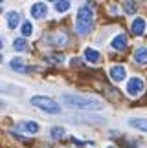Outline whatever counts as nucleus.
<instances>
[{
  "mask_svg": "<svg viewBox=\"0 0 147 148\" xmlns=\"http://www.w3.org/2000/svg\"><path fill=\"white\" fill-rule=\"evenodd\" d=\"M61 101L66 106L76 108V110H101L103 102L94 99V97H83V95H74V93H64Z\"/></svg>",
  "mask_w": 147,
  "mask_h": 148,
  "instance_id": "f257e3e1",
  "label": "nucleus"
},
{
  "mask_svg": "<svg viewBox=\"0 0 147 148\" xmlns=\"http://www.w3.org/2000/svg\"><path fill=\"white\" fill-rule=\"evenodd\" d=\"M92 18H94V13L90 8H87V5L79 8L77 16H76V31L79 35L90 33V29H92Z\"/></svg>",
  "mask_w": 147,
  "mask_h": 148,
  "instance_id": "f03ea898",
  "label": "nucleus"
},
{
  "mask_svg": "<svg viewBox=\"0 0 147 148\" xmlns=\"http://www.w3.org/2000/svg\"><path fill=\"white\" fill-rule=\"evenodd\" d=\"M30 102L35 108H39V110H42V112H46V113H61V106L55 102L53 99H50V97H44V95H35V97H31Z\"/></svg>",
  "mask_w": 147,
  "mask_h": 148,
  "instance_id": "7ed1b4c3",
  "label": "nucleus"
},
{
  "mask_svg": "<svg viewBox=\"0 0 147 148\" xmlns=\"http://www.w3.org/2000/svg\"><path fill=\"white\" fill-rule=\"evenodd\" d=\"M144 90H145V82H144L140 77L129 79V82H127V93L131 95V97H138V95L142 93Z\"/></svg>",
  "mask_w": 147,
  "mask_h": 148,
  "instance_id": "20e7f679",
  "label": "nucleus"
},
{
  "mask_svg": "<svg viewBox=\"0 0 147 148\" xmlns=\"http://www.w3.org/2000/svg\"><path fill=\"white\" fill-rule=\"evenodd\" d=\"M109 73H110V79L114 82H121L123 79L127 77V71H125V68H123L121 64H116V66H112L110 70H109Z\"/></svg>",
  "mask_w": 147,
  "mask_h": 148,
  "instance_id": "39448f33",
  "label": "nucleus"
},
{
  "mask_svg": "<svg viewBox=\"0 0 147 148\" xmlns=\"http://www.w3.org/2000/svg\"><path fill=\"white\" fill-rule=\"evenodd\" d=\"M30 13L33 18H44L48 13V8H46V4H42V2H37V4H33L31 8H30Z\"/></svg>",
  "mask_w": 147,
  "mask_h": 148,
  "instance_id": "423d86ee",
  "label": "nucleus"
},
{
  "mask_svg": "<svg viewBox=\"0 0 147 148\" xmlns=\"http://www.w3.org/2000/svg\"><path fill=\"white\" fill-rule=\"evenodd\" d=\"M131 31H132V35H144V31H145V20L142 18V16H138V18H134L132 20V24H131Z\"/></svg>",
  "mask_w": 147,
  "mask_h": 148,
  "instance_id": "0eeeda50",
  "label": "nucleus"
},
{
  "mask_svg": "<svg viewBox=\"0 0 147 148\" xmlns=\"http://www.w3.org/2000/svg\"><path fill=\"white\" fill-rule=\"evenodd\" d=\"M6 20H8V27H9V29H15V27L20 24V13H19V11H8Z\"/></svg>",
  "mask_w": 147,
  "mask_h": 148,
  "instance_id": "6e6552de",
  "label": "nucleus"
},
{
  "mask_svg": "<svg viewBox=\"0 0 147 148\" xmlns=\"http://www.w3.org/2000/svg\"><path fill=\"white\" fill-rule=\"evenodd\" d=\"M110 46L114 48V49H118V51L125 49V46H127V37H125V33H118V35L112 38Z\"/></svg>",
  "mask_w": 147,
  "mask_h": 148,
  "instance_id": "1a4fd4ad",
  "label": "nucleus"
},
{
  "mask_svg": "<svg viewBox=\"0 0 147 148\" xmlns=\"http://www.w3.org/2000/svg\"><path fill=\"white\" fill-rule=\"evenodd\" d=\"M17 126L20 130H24V132H28V134H37L39 132V124L35 121H20Z\"/></svg>",
  "mask_w": 147,
  "mask_h": 148,
  "instance_id": "9d476101",
  "label": "nucleus"
},
{
  "mask_svg": "<svg viewBox=\"0 0 147 148\" xmlns=\"http://www.w3.org/2000/svg\"><path fill=\"white\" fill-rule=\"evenodd\" d=\"M129 126H132L136 130H142V132H147V119L132 117V119H129Z\"/></svg>",
  "mask_w": 147,
  "mask_h": 148,
  "instance_id": "9b49d317",
  "label": "nucleus"
},
{
  "mask_svg": "<svg viewBox=\"0 0 147 148\" xmlns=\"http://www.w3.org/2000/svg\"><path fill=\"white\" fill-rule=\"evenodd\" d=\"M9 68H11L13 71H20V73L28 71V68L24 66V60H22V59H11V62H9Z\"/></svg>",
  "mask_w": 147,
  "mask_h": 148,
  "instance_id": "f8f14e48",
  "label": "nucleus"
},
{
  "mask_svg": "<svg viewBox=\"0 0 147 148\" xmlns=\"http://www.w3.org/2000/svg\"><path fill=\"white\" fill-rule=\"evenodd\" d=\"M134 60L138 64H147V48H138L134 51Z\"/></svg>",
  "mask_w": 147,
  "mask_h": 148,
  "instance_id": "ddd939ff",
  "label": "nucleus"
},
{
  "mask_svg": "<svg viewBox=\"0 0 147 148\" xmlns=\"http://www.w3.org/2000/svg\"><path fill=\"white\" fill-rule=\"evenodd\" d=\"M85 59H87L88 62H92V64H94V62H99L101 55H99L96 49H92V48H87V49H85Z\"/></svg>",
  "mask_w": 147,
  "mask_h": 148,
  "instance_id": "4468645a",
  "label": "nucleus"
},
{
  "mask_svg": "<svg viewBox=\"0 0 147 148\" xmlns=\"http://www.w3.org/2000/svg\"><path fill=\"white\" fill-rule=\"evenodd\" d=\"M70 8V0H57L55 2V11L57 13H64V11H68Z\"/></svg>",
  "mask_w": 147,
  "mask_h": 148,
  "instance_id": "2eb2a0df",
  "label": "nucleus"
},
{
  "mask_svg": "<svg viewBox=\"0 0 147 148\" xmlns=\"http://www.w3.org/2000/svg\"><path fill=\"white\" fill-rule=\"evenodd\" d=\"M13 48L17 49V51H26L28 49V42L24 40V38H15V40H13Z\"/></svg>",
  "mask_w": 147,
  "mask_h": 148,
  "instance_id": "dca6fc26",
  "label": "nucleus"
},
{
  "mask_svg": "<svg viewBox=\"0 0 147 148\" xmlns=\"http://www.w3.org/2000/svg\"><path fill=\"white\" fill-rule=\"evenodd\" d=\"M50 135H52L53 139H61L64 135V128H61V126H53L52 130H50Z\"/></svg>",
  "mask_w": 147,
  "mask_h": 148,
  "instance_id": "f3484780",
  "label": "nucleus"
},
{
  "mask_svg": "<svg viewBox=\"0 0 147 148\" xmlns=\"http://www.w3.org/2000/svg\"><path fill=\"white\" fill-rule=\"evenodd\" d=\"M123 8H125V13H129V15L136 13V2H134V0H127V2L123 4Z\"/></svg>",
  "mask_w": 147,
  "mask_h": 148,
  "instance_id": "a211bd4d",
  "label": "nucleus"
},
{
  "mask_svg": "<svg viewBox=\"0 0 147 148\" xmlns=\"http://www.w3.org/2000/svg\"><path fill=\"white\" fill-rule=\"evenodd\" d=\"M20 31H22V35H24V37H30L31 33H33V24H31V22H24L22 27H20Z\"/></svg>",
  "mask_w": 147,
  "mask_h": 148,
  "instance_id": "6ab92c4d",
  "label": "nucleus"
},
{
  "mask_svg": "<svg viewBox=\"0 0 147 148\" xmlns=\"http://www.w3.org/2000/svg\"><path fill=\"white\" fill-rule=\"evenodd\" d=\"M48 60H50V62H63L64 57H63V55H50Z\"/></svg>",
  "mask_w": 147,
  "mask_h": 148,
  "instance_id": "aec40b11",
  "label": "nucleus"
},
{
  "mask_svg": "<svg viewBox=\"0 0 147 148\" xmlns=\"http://www.w3.org/2000/svg\"><path fill=\"white\" fill-rule=\"evenodd\" d=\"M0 108H4V101L2 99H0Z\"/></svg>",
  "mask_w": 147,
  "mask_h": 148,
  "instance_id": "412c9836",
  "label": "nucleus"
},
{
  "mask_svg": "<svg viewBox=\"0 0 147 148\" xmlns=\"http://www.w3.org/2000/svg\"><path fill=\"white\" fill-rule=\"evenodd\" d=\"M2 46H4V44H2V40H0V49H2Z\"/></svg>",
  "mask_w": 147,
  "mask_h": 148,
  "instance_id": "4be33fe9",
  "label": "nucleus"
},
{
  "mask_svg": "<svg viewBox=\"0 0 147 148\" xmlns=\"http://www.w3.org/2000/svg\"><path fill=\"white\" fill-rule=\"evenodd\" d=\"M107 148H114V146H110V145H109V146H107Z\"/></svg>",
  "mask_w": 147,
  "mask_h": 148,
  "instance_id": "5701e85b",
  "label": "nucleus"
},
{
  "mask_svg": "<svg viewBox=\"0 0 147 148\" xmlns=\"http://www.w3.org/2000/svg\"><path fill=\"white\" fill-rule=\"evenodd\" d=\"M0 62H2V55H0Z\"/></svg>",
  "mask_w": 147,
  "mask_h": 148,
  "instance_id": "b1692460",
  "label": "nucleus"
},
{
  "mask_svg": "<svg viewBox=\"0 0 147 148\" xmlns=\"http://www.w3.org/2000/svg\"><path fill=\"white\" fill-rule=\"evenodd\" d=\"M48 2H55V0H48Z\"/></svg>",
  "mask_w": 147,
  "mask_h": 148,
  "instance_id": "393cba45",
  "label": "nucleus"
},
{
  "mask_svg": "<svg viewBox=\"0 0 147 148\" xmlns=\"http://www.w3.org/2000/svg\"><path fill=\"white\" fill-rule=\"evenodd\" d=\"M2 2H4V0H0V4H2Z\"/></svg>",
  "mask_w": 147,
  "mask_h": 148,
  "instance_id": "a878e982",
  "label": "nucleus"
}]
</instances>
